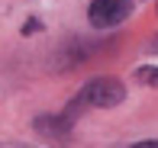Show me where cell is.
Segmentation results:
<instances>
[{
  "label": "cell",
  "instance_id": "cell-1",
  "mask_svg": "<svg viewBox=\"0 0 158 148\" xmlns=\"http://www.w3.org/2000/svg\"><path fill=\"white\" fill-rule=\"evenodd\" d=\"M123 100H126V87H123V81H116V77H94V81H87V84L81 87V94H77L74 100L68 103V113H64V116L74 119V113L84 110V106L110 110V106H119Z\"/></svg>",
  "mask_w": 158,
  "mask_h": 148
},
{
  "label": "cell",
  "instance_id": "cell-2",
  "mask_svg": "<svg viewBox=\"0 0 158 148\" xmlns=\"http://www.w3.org/2000/svg\"><path fill=\"white\" fill-rule=\"evenodd\" d=\"M132 13V0H94L87 6V19L94 29H113Z\"/></svg>",
  "mask_w": 158,
  "mask_h": 148
},
{
  "label": "cell",
  "instance_id": "cell-3",
  "mask_svg": "<svg viewBox=\"0 0 158 148\" xmlns=\"http://www.w3.org/2000/svg\"><path fill=\"white\" fill-rule=\"evenodd\" d=\"M35 129L42 132V135H48L52 142H68V132H71V119L64 116H39L35 119Z\"/></svg>",
  "mask_w": 158,
  "mask_h": 148
},
{
  "label": "cell",
  "instance_id": "cell-4",
  "mask_svg": "<svg viewBox=\"0 0 158 148\" xmlns=\"http://www.w3.org/2000/svg\"><path fill=\"white\" fill-rule=\"evenodd\" d=\"M135 81L148 84V87H158V65H142V68H135Z\"/></svg>",
  "mask_w": 158,
  "mask_h": 148
},
{
  "label": "cell",
  "instance_id": "cell-5",
  "mask_svg": "<svg viewBox=\"0 0 158 148\" xmlns=\"http://www.w3.org/2000/svg\"><path fill=\"white\" fill-rule=\"evenodd\" d=\"M23 32H26V36H32V32H39V19H29V23H26V29H23Z\"/></svg>",
  "mask_w": 158,
  "mask_h": 148
},
{
  "label": "cell",
  "instance_id": "cell-6",
  "mask_svg": "<svg viewBox=\"0 0 158 148\" xmlns=\"http://www.w3.org/2000/svg\"><path fill=\"white\" fill-rule=\"evenodd\" d=\"M129 148H158V138H152V142H135V145H129Z\"/></svg>",
  "mask_w": 158,
  "mask_h": 148
},
{
  "label": "cell",
  "instance_id": "cell-7",
  "mask_svg": "<svg viewBox=\"0 0 158 148\" xmlns=\"http://www.w3.org/2000/svg\"><path fill=\"white\" fill-rule=\"evenodd\" d=\"M0 148H32V145H16V142H3Z\"/></svg>",
  "mask_w": 158,
  "mask_h": 148
}]
</instances>
